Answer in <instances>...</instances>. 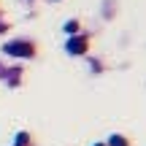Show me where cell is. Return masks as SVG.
Segmentation results:
<instances>
[{
	"label": "cell",
	"instance_id": "3957f363",
	"mask_svg": "<svg viewBox=\"0 0 146 146\" xmlns=\"http://www.w3.org/2000/svg\"><path fill=\"white\" fill-rule=\"evenodd\" d=\"M111 146H127V141L122 135H114V138H111Z\"/></svg>",
	"mask_w": 146,
	"mask_h": 146
},
{
	"label": "cell",
	"instance_id": "6da1fadb",
	"mask_svg": "<svg viewBox=\"0 0 146 146\" xmlns=\"http://www.w3.org/2000/svg\"><path fill=\"white\" fill-rule=\"evenodd\" d=\"M5 52H8V54H16V57H30V54H33V46H30V43H8Z\"/></svg>",
	"mask_w": 146,
	"mask_h": 146
},
{
	"label": "cell",
	"instance_id": "7a4b0ae2",
	"mask_svg": "<svg viewBox=\"0 0 146 146\" xmlns=\"http://www.w3.org/2000/svg\"><path fill=\"white\" fill-rule=\"evenodd\" d=\"M84 49H87V41H84V38H70V41H68V52L81 54Z\"/></svg>",
	"mask_w": 146,
	"mask_h": 146
}]
</instances>
